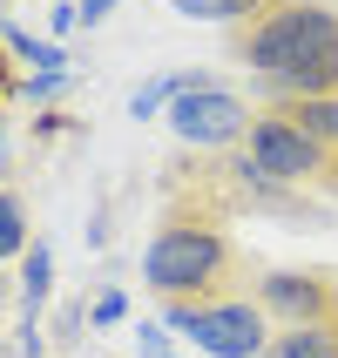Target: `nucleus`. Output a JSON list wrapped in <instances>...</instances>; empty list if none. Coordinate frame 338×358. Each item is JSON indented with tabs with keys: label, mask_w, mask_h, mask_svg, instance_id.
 <instances>
[{
	"label": "nucleus",
	"mask_w": 338,
	"mask_h": 358,
	"mask_svg": "<svg viewBox=\"0 0 338 358\" xmlns=\"http://www.w3.org/2000/svg\"><path fill=\"white\" fill-rule=\"evenodd\" d=\"M81 27V7H55V34H75Z\"/></svg>",
	"instance_id": "dca6fc26"
},
{
	"label": "nucleus",
	"mask_w": 338,
	"mask_h": 358,
	"mask_svg": "<svg viewBox=\"0 0 338 358\" xmlns=\"http://www.w3.org/2000/svg\"><path fill=\"white\" fill-rule=\"evenodd\" d=\"M244 156L258 162L264 176H278L284 189H325V196H338V169H332V156H325V149L304 136V129L284 115V108H258L251 136H244Z\"/></svg>",
	"instance_id": "7ed1b4c3"
},
{
	"label": "nucleus",
	"mask_w": 338,
	"mask_h": 358,
	"mask_svg": "<svg viewBox=\"0 0 338 358\" xmlns=\"http://www.w3.org/2000/svg\"><path fill=\"white\" fill-rule=\"evenodd\" d=\"M251 122H258V108L230 88H217V81H197L190 95L169 101V136L183 149H203V156H237Z\"/></svg>",
	"instance_id": "20e7f679"
},
{
	"label": "nucleus",
	"mask_w": 338,
	"mask_h": 358,
	"mask_svg": "<svg viewBox=\"0 0 338 358\" xmlns=\"http://www.w3.org/2000/svg\"><path fill=\"white\" fill-rule=\"evenodd\" d=\"M162 318H169V331H183V338L197 345V352H210V358H264V352H271V338H278L258 298L162 304Z\"/></svg>",
	"instance_id": "f03ea898"
},
{
	"label": "nucleus",
	"mask_w": 338,
	"mask_h": 358,
	"mask_svg": "<svg viewBox=\"0 0 338 358\" xmlns=\"http://www.w3.org/2000/svg\"><path fill=\"white\" fill-rule=\"evenodd\" d=\"M122 318H129V291H115V284H108V291L95 298V311H88V324H122Z\"/></svg>",
	"instance_id": "ddd939ff"
},
{
	"label": "nucleus",
	"mask_w": 338,
	"mask_h": 358,
	"mask_svg": "<svg viewBox=\"0 0 338 358\" xmlns=\"http://www.w3.org/2000/svg\"><path fill=\"white\" fill-rule=\"evenodd\" d=\"M264 358H338V318H318V324H291V331H278Z\"/></svg>",
	"instance_id": "0eeeda50"
},
{
	"label": "nucleus",
	"mask_w": 338,
	"mask_h": 358,
	"mask_svg": "<svg viewBox=\"0 0 338 358\" xmlns=\"http://www.w3.org/2000/svg\"><path fill=\"white\" fill-rule=\"evenodd\" d=\"M142 284L162 304H217V298H237L251 284V264H244L237 237L210 210L176 203L156 223V237L142 243Z\"/></svg>",
	"instance_id": "f257e3e1"
},
{
	"label": "nucleus",
	"mask_w": 338,
	"mask_h": 358,
	"mask_svg": "<svg viewBox=\"0 0 338 358\" xmlns=\"http://www.w3.org/2000/svg\"><path fill=\"white\" fill-rule=\"evenodd\" d=\"M271 0H176L183 20H223V27H244V20H258Z\"/></svg>",
	"instance_id": "9d476101"
},
{
	"label": "nucleus",
	"mask_w": 338,
	"mask_h": 358,
	"mask_svg": "<svg viewBox=\"0 0 338 358\" xmlns=\"http://www.w3.org/2000/svg\"><path fill=\"white\" fill-rule=\"evenodd\" d=\"M197 81L203 75H190V68H169V75H156V81H142V88H136V95H129V115H156V108H162V115H169V101H176V95H190V88H197Z\"/></svg>",
	"instance_id": "1a4fd4ad"
},
{
	"label": "nucleus",
	"mask_w": 338,
	"mask_h": 358,
	"mask_svg": "<svg viewBox=\"0 0 338 358\" xmlns=\"http://www.w3.org/2000/svg\"><path fill=\"white\" fill-rule=\"evenodd\" d=\"M7 88H20V81H14V75H7V61H0V95H7Z\"/></svg>",
	"instance_id": "f3484780"
},
{
	"label": "nucleus",
	"mask_w": 338,
	"mask_h": 358,
	"mask_svg": "<svg viewBox=\"0 0 338 358\" xmlns=\"http://www.w3.org/2000/svg\"><path fill=\"white\" fill-rule=\"evenodd\" d=\"M61 88H68V68H61V75H27V81H20V95H34V101L61 95Z\"/></svg>",
	"instance_id": "4468645a"
},
{
	"label": "nucleus",
	"mask_w": 338,
	"mask_h": 358,
	"mask_svg": "<svg viewBox=\"0 0 338 358\" xmlns=\"http://www.w3.org/2000/svg\"><path fill=\"white\" fill-rule=\"evenodd\" d=\"M0 41H7L27 68H41V75H61V68H68V55H61L55 41H34V34H20V27H0Z\"/></svg>",
	"instance_id": "9b49d317"
},
{
	"label": "nucleus",
	"mask_w": 338,
	"mask_h": 358,
	"mask_svg": "<svg viewBox=\"0 0 338 358\" xmlns=\"http://www.w3.org/2000/svg\"><path fill=\"white\" fill-rule=\"evenodd\" d=\"M0 142H7V122H0Z\"/></svg>",
	"instance_id": "a211bd4d"
},
{
	"label": "nucleus",
	"mask_w": 338,
	"mask_h": 358,
	"mask_svg": "<svg viewBox=\"0 0 338 358\" xmlns=\"http://www.w3.org/2000/svg\"><path fill=\"white\" fill-rule=\"evenodd\" d=\"M258 304H264V318H278V331L338 318V271H264Z\"/></svg>",
	"instance_id": "423d86ee"
},
{
	"label": "nucleus",
	"mask_w": 338,
	"mask_h": 358,
	"mask_svg": "<svg viewBox=\"0 0 338 358\" xmlns=\"http://www.w3.org/2000/svg\"><path fill=\"white\" fill-rule=\"evenodd\" d=\"M7 257H27V210L14 189H0V264Z\"/></svg>",
	"instance_id": "f8f14e48"
},
{
	"label": "nucleus",
	"mask_w": 338,
	"mask_h": 358,
	"mask_svg": "<svg viewBox=\"0 0 338 358\" xmlns=\"http://www.w3.org/2000/svg\"><path fill=\"white\" fill-rule=\"evenodd\" d=\"M48 291H55V250L34 243V250L20 257V311H27V324L48 311Z\"/></svg>",
	"instance_id": "6e6552de"
},
{
	"label": "nucleus",
	"mask_w": 338,
	"mask_h": 358,
	"mask_svg": "<svg viewBox=\"0 0 338 358\" xmlns=\"http://www.w3.org/2000/svg\"><path fill=\"white\" fill-rule=\"evenodd\" d=\"M75 7H81V20H88V27H95V20H108V14H115V0H75Z\"/></svg>",
	"instance_id": "2eb2a0df"
},
{
	"label": "nucleus",
	"mask_w": 338,
	"mask_h": 358,
	"mask_svg": "<svg viewBox=\"0 0 338 358\" xmlns=\"http://www.w3.org/2000/svg\"><path fill=\"white\" fill-rule=\"evenodd\" d=\"M258 95H264V108H284V101H304V95H338V0L325 7V20L311 27L298 61L284 75L258 81Z\"/></svg>",
	"instance_id": "39448f33"
}]
</instances>
